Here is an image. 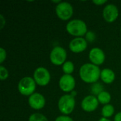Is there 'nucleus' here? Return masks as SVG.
Listing matches in <instances>:
<instances>
[{"label": "nucleus", "instance_id": "nucleus-1", "mask_svg": "<svg viewBox=\"0 0 121 121\" xmlns=\"http://www.w3.org/2000/svg\"><path fill=\"white\" fill-rule=\"evenodd\" d=\"M101 72L99 66L92 63H86L80 67L79 76L85 83L94 84L101 77Z\"/></svg>", "mask_w": 121, "mask_h": 121}, {"label": "nucleus", "instance_id": "nucleus-2", "mask_svg": "<svg viewBox=\"0 0 121 121\" xmlns=\"http://www.w3.org/2000/svg\"><path fill=\"white\" fill-rule=\"evenodd\" d=\"M66 30L71 35L82 38L87 33V26L85 22L80 19H74L67 23Z\"/></svg>", "mask_w": 121, "mask_h": 121}, {"label": "nucleus", "instance_id": "nucleus-3", "mask_svg": "<svg viewBox=\"0 0 121 121\" xmlns=\"http://www.w3.org/2000/svg\"><path fill=\"white\" fill-rule=\"evenodd\" d=\"M75 107L74 97L70 94H65L61 96L58 101V108L65 116L72 113Z\"/></svg>", "mask_w": 121, "mask_h": 121}, {"label": "nucleus", "instance_id": "nucleus-4", "mask_svg": "<svg viewBox=\"0 0 121 121\" xmlns=\"http://www.w3.org/2000/svg\"><path fill=\"white\" fill-rule=\"evenodd\" d=\"M36 88V83L33 78L25 77L22 78L18 85V89L21 94L23 96H31L34 94Z\"/></svg>", "mask_w": 121, "mask_h": 121}, {"label": "nucleus", "instance_id": "nucleus-5", "mask_svg": "<svg viewBox=\"0 0 121 121\" xmlns=\"http://www.w3.org/2000/svg\"><path fill=\"white\" fill-rule=\"evenodd\" d=\"M55 12L57 17L62 21H67L71 18L73 15V7L71 4L67 1H61L57 4Z\"/></svg>", "mask_w": 121, "mask_h": 121}, {"label": "nucleus", "instance_id": "nucleus-6", "mask_svg": "<svg viewBox=\"0 0 121 121\" xmlns=\"http://www.w3.org/2000/svg\"><path fill=\"white\" fill-rule=\"evenodd\" d=\"M66 59L67 52L63 48L56 46L52 50L50 55V60L53 65L57 66L63 65V64L66 62Z\"/></svg>", "mask_w": 121, "mask_h": 121}, {"label": "nucleus", "instance_id": "nucleus-7", "mask_svg": "<svg viewBox=\"0 0 121 121\" xmlns=\"http://www.w3.org/2000/svg\"><path fill=\"white\" fill-rule=\"evenodd\" d=\"M33 79L36 84L40 86H45L48 85L50 81V74L46 68L40 67L35 70Z\"/></svg>", "mask_w": 121, "mask_h": 121}, {"label": "nucleus", "instance_id": "nucleus-8", "mask_svg": "<svg viewBox=\"0 0 121 121\" xmlns=\"http://www.w3.org/2000/svg\"><path fill=\"white\" fill-rule=\"evenodd\" d=\"M75 79L71 74L62 75L59 81V86L62 91L64 92H72L75 87Z\"/></svg>", "mask_w": 121, "mask_h": 121}, {"label": "nucleus", "instance_id": "nucleus-9", "mask_svg": "<svg viewBox=\"0 0 121 121\" xmlns=\"http://www.w3.org/2000/svg\"><path fill=\"white\" fill-rule=\"evenodd\" d=\"M119 11L118 7L112 4L106 5L103 10V17L108 23L114 22L118 17Z\"/></svg>", "mask_w": 121, "mask_h": 121}, {"label": "nucleus", "instance_id": "nucleus-10", "mask_svg": "<svg viewBox=\"0 0 121 121\" xmlns=\"http://www.w3.org/2000/svg\"><path fill=\"white\" fill-rule=\"evenodd\" d=\"M89 58L92 64L99 66L104 62L106 56L104 52L101 48H94L89 52Z\"/></svg>", "mask_w": 121, "mask_h": 121}, {"label": "nucleus", "instance_id": "nucleus-11", "mask_svg": "<svg viewBox=\"0 0 121 121\" xmlns=\"http://www.w3.org/2000/svg\"><path fill=\"white\" fill-rule=\"evenodd\" d=\"M99 101L97 97L93 95H89L84 98L82 101V108L86 112H93L99 106Z\"/></svg>", "mask_w": 121, "mask_h": 121}, {"label": "nucleus", "instance_id": "nucleus-12", "mask_svg": "<svg viewBox=\"0 0 121 121\" xmlns=\"http://www.w3.org/2000/svg\"><path fill=\"white\" fill-rule=\"evenodd\" d=\"M87 41L85 38H75L69 43V50L74 53H80L84 52L87 48Z\"/></svg>", "mask_w": 121, "mask_h": 121}, {"label": "nucleus", "instance_id": "nucleus-13", "mask_svg": "<svg viewBox=\"0 0 121 121\" xmlns=\"http://www.w3.org/2000/svg\"><path fill=\"white\" fill-rule=\"evenodd\" d=\"M28 104L34 110H40L45 105V99L41 94L34 93L29 96Z\"/></svg>", "mask_w": 121, "mask_h": 121}, {"label": "nucleus", "instance_id": "nucleus-14", "mask_svg": "<svg viewBox=\"0 0 121 121\" xmlns=\"http://www.w3.org/2000/svg\"><path fill=\"white\" fill-rule=\"evenodd\" d=\"M101 80L105 84H111L114 82L116 75L114 72L108 68H106L101 70Z\"/></svg>", "mask_w": 121, "mask_h": 121}, {"label": "nucleus", "instance_id": "nucleus-15", "mask_svg": "<svg viewBox=\"0 0 121 121\" xmlns=\"http://www.w3.org/2000/svg\"><path fill=\"white\" fill-rule=\"evenodd\" d=\"M97 99L99 103L104 105H107L109 104V102L111 100V96L108 92L104 91L97 96Z\"/></svg>", "mask_w": 121, "mask_h": 121}, {"label": "nucleus", "instance_id": "nucleus-16", "mask_svg": "<svg viewBox=\"0 0 121 121\" xmlns=\"http://www.w3.org/2000/svg\"><path fill=\"white\" fill-rule=\"evenodd\" d=\"M114 112H115V109L113 106L111 104H107L103 107L101 110V115L103 116L104 118H108L111 117L113 115Z\"/></svg>", "mask_w": 121, "mask_h": 121}, {"label": "nucleus", "instance_id": "nucleus-17", "mask_svg": "<svg viewBox=\"0 0 121 121\" xmlns=\"http://www.w3.org/2000/svg\"><path fill=\"white\" fill-rule=\"evenodd\" d=\"M74 70V65L71 61H66L62 65V71L65 74H71Z\"/></svg>", "mask_w": 121, "mask_h": 121}, {"label": "nucleus", "instance_id": "nucleus-18", "mask_svg": "<svg viewBox=\"0 0 121 121\" xmlns=\"http://www.w3.org/2000/svg\"><path fill=\"white\" fill-rule=\"evenodd\" d=\"M28 121H48V120L44 115L36 113L30 115Z\"/></svg>", "mask_w": 121, "mask_h": 121}, {"label": "nucleus", "instance_id": "nucleus-19", "mask_svg": "<svg viewBox=\"0 0 121 121\" xmlns=\"http://www.w3.org/2000/svg\"><path fill=\"white\" fill-rule=\"evenodd\" d=\"M91 89L92 93L94 95H97V96L100 93H101L102 91H104V87L99 83H94V85L91 86Z\"/></svg>", "mask_w": 121, "mask_h": 121}, {"label": "nucleus", "instance_id": "nucleus-20", "mask_svg": "<svg viewBox=\"0 0 121 121\" xmlns=\"http://www.w3.org/2000/svg\"><path fill=\"white\" fill-rule=\"evenodd\" d=\"M9 77V72L6 68L2 65H0V79L1 81L6 80Z\"/></svg>", "mask_w": 121, "mask_h": 121}, {"label": "nucleus", "instance_id": "nucleus-21", "mask_svg": "<svg viewBox=\"0 0 121 121\" xmlns=\"http://www.w3.org/2000/svg\"><path fill=\"white\" fill-rule=\"evenodd\" d=\"M85 39L87 42L92 43L96 39V34L93 31H87L85 35Z\"/></svg>", "mask_w": 121, "mask_h": 121}, {"label": "nucleus", "instance_id": "nucleus-22", "mask_svg": "<svg viewBox=\"0 0 121 121\" xmlns=\"http://www.w3.org/2000/svg\"><path fill=\"white\" fill-rule=\"evenodd\" d=\"M6 50L3 48H0V63H3L4 61L6 60Z\"/></svg>", "mask_w": 121, "mask_h": 121}, {"label": "nucleus", "instance_id": "nucleus-23", "mask_svg": "<svg viewBox=\"0 0 121 121\" xmlns=\"http://www.w3.org/2000/svg\"><path fill=\"white\" fill-rule=\"evenodd\" d=\"M55 121H74L72 118L68 116H58Z\"/></svg>", "mask_w": 121, "mask_h": 121}, {"label": "nucleus", "instance_id": "nucleus-24", "mask_svg": "<svg viewBox=\"0 0 121 121\" xmlns=\"http://www.w3.org/2000/svg\"><path fill=\"white\" fill-rule=\"evenodd\" d=\"M107 2V1L106 0H97V1H93V3L96 5H98V6H101V5H103L104 4H106Z\"/></svg>", "mask_w": 121, "mask_h": 121}, {"label": "nucleus", "instance_id": "nucleus-25", "mask_svg": "<svg viewBox=\"0 0 121 121\" xmlns=\"http://www.w3.org/2000/svg\"><path fill=\"white\" fill-rule=\"evenodd\" d=\"M5 23H6V21H5V19H4V16H3V15L2 14H1L0 15V24H1V29H2L3 28H4V25H5Z\"/></svg>", "mask_w": 121, "mask_h": 121}, {"label": "nucleus", "instance_id": "nucleus-26", "mask_svg": "<svg viewBox=\"0 0 121 121\" xmlns=\"http://www.w3.org/2000/svg\"><path fill=\"white\" fill-rule=\"evenodd\" d=\"M114 121H121V112L118 113L114 118Z\"/></svg>", "mask_w": 121, "mask_h": 121}, {"label": "nucleus", "instance_id": "nucleus-27", "mask_svg": "<svg viewBox=\"0 0 121 121\" xmlns=\"http://www.w3.org/2000/svg\"><path fill=\"white\" fill-rule=\"evenodd\" d=\"M77 92L76 91H72L70 93V95L72 96L73 97H75V96H77Z\"/></svg>", "mask_w": 121, "mask_h": 121}, {"label": "nucleus", "instance_id": "nucleus-28", "mask_svg": "<svg viewBox=\"0 0 121 121\" xmlns=\"http://www.w3.org/2000/svg\"><path fill=\"white\" fill-rule=\"evenodd\" d=\"M99 121H110L109 119H108V118H101V119H99Z\"/></svg>", "mask_w": 121, "mask_h": 121}, {"label": "nucleus", "instance_id": "nucleus-29", "mask_svg": "<svg viewBox=\"0 0 121 121\" xmlns=\"http://www.w3.org/2000/svg\"></svg>", "mask_w": 121, "mask_h": 121}]
</instances>
